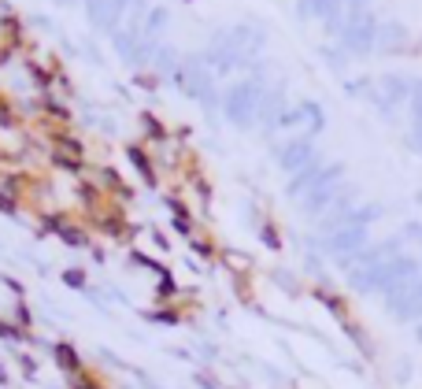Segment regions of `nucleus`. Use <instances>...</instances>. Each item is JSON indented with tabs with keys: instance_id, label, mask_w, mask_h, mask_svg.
Masks as SVG:
<instances>
[{
	"instance_id": "f257e3e1",
	"label": "nucleus",
	"mask_w": 422,
	"mask_h": 389,
	"mask_svg": "<svg viewBox=\"0 0 422 389\" xmlns=\"http://www.w3.org/2000/svg\"><path fill=\"white\" fill-rule=\"evenodd\" d=\"M134 0H86V11L97 30H118Z\"/></svg>"
},
{
	"instance_id": "f03ea898",
	"label": "nucleus",
	"mask_w": 422,
	"mask_h": 389,
	"mask_svg": "<svg viewBox=\"0 0 422 389\" xmlns=\"http://www.w3.org/2000/svg\"><path fill=\"white\" fill-rule=\"evenodd\" d=\"M163 30H167V8H149V15H144V41L160 45Z\"/></svg>"
},
{
	"instance_id": "7ed1b4c3",
	"label": "nucleus",
	"mask_w": 422,
	"mask_h": 389,
	"mask_svg": "<svg viewBox=\"0 0 422 389\" xmlns=\"http://www.w3.org/2000/svg\"><path fill=\"white\" fill-rule=\"evenodd\" d=\"M126 156H130V163H134L137 171H141V178L152 186V182H156V175H152V160H149V156H144L137 145H130V149H126Z\"/></svg>"
},
{
	"instance_id": "20e7f679",
	"label": "nucleus",
	"mask_w": 422,
	"mask_h": 389,
	"mask_svg": "<svg viewBox=\"0 0 422 389\" xmlns=\"http://www.w3.org/2000/svg\"><path fill=\"white\" fill-rule=\"evenodd\" d=\"M60 4H71V0H60Z\"/></svg>"
}]
</instances>
